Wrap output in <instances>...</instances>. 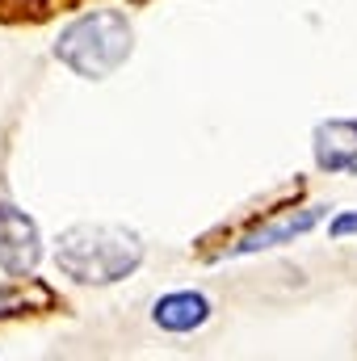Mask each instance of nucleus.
Here are the masks:
<instances>
[{
    "label": "nucleus",
    "mask_w": 357,
    "mask_h": 361,
    "mask_svg": "<svg viewBox=\"0 0 357 361\" xmlns=\"http://www.w3.org/2000/svg\"><path fill=\"white\" fill-rule=\"evenodd\" d=\"M152 319L164 328V332H193L210 319V298L198 294V290H177V294H164L156 307H152Z\"/></svg>",
    "instance_id": "nucleus-5"
},
{
    "label": "nucleus",
    "mask_w": 357,
    "mask_h": 361,
    "mask_svg": "<svg viewBox=\"0 0 357 361\" xmlns=\"http://www.w3.org/2000/svg\"><path fill=\"white\" fill-rule=\"evenodd\" d=\"M17 311H30L25 294H21V290H0V319H4V315H17Z\"/></svg>",
    "instance_id": "nucleus-7"
},
{
    "label": "nucleus",
    "mask_w": 357,
    "mask_h": 361,
    "mask_svg": "<svg viewBox=\"0 0 357 361\" xmlns=\"http://www.w3.org/2000/svg\"><path fill=\"white\" fill-rule=\"evenodd\" d=\"M315 164L324 173L357 169V118H328L315 126Z\"/></svg>",
    "instance_id": "nucleus-4"
},
{
    "label": "nucleus",
    "mask_w": 357,
    "mask_h": 361,
    "mask_svg": "<svg viewBox=\"0 0 357 361\" xmlns=\"http://www.w3.org/2000/svg\"><path fill=\"white\" fill-rule=\"evenodd\" d=\"M328 235H332V240H345V235H357V210H345L341 219H332Z\"/></svg>",
    "instance_id": "nucleus-8"
},
{
    "label": "nucleus",
    "mask_w": 357,
    "mask_h": 361,
    "mask_svg": "<svg viewBox=\"0 0 357 361\" xmlns=\"http://www.w3.org/2000/svg\"><path fill=\"white\" fill-rule=\"evenodd\" d=\"M139 261H143L139 235L126 227H109V223H80V227L63 231L59 248H55V265L89 286L122 281L126 273L139 269Z\"/></svg>",
    "instance_id": "nucleus-1"
},
{
    "label": "nucleus",
    "mask_w": 357,
    "mask_h": 361,
    "mask_svg": "<svg viewBox=\"0 0 357 361\" xmlns=\"http://www.w3.org/2000/svg\"><path fill=\"white\" fill-rule=\"evenodd\" d=\"M38 257H42V240H38L34 219L0 202V269L8 277H30L38 269Z\"/></svg>",
    "instance_id": "nucleus-3"
},
{
    "label": "nucleus",
    "mask_w": 357,
    "mask_h": 361,
    "mask_svg": "<svg viewBox=\"0 0 357 361\" xmlns=\"http://www.w3.org/2000/svg\"><path fill=\"white\" fill-rule=\"evenodd\" d=\"M131 21L118 13V8H97V13H85L76 17L59 42H55V59L68 63L76 76L85 80H101V76H114L126 55H131Z\"/></svg>",
    "instance_id": "nucleus-2"
},
{
    "label": "nucleus",
    "mask_w": 357,
    "mask_h": 361,
    "mask_svg": "<svg viewBox=\"0 0 357 361\" xmlns=\"http://www.w3.org/2000/svg\"><path fill=\"white\" fill-rule=\"evenodd\" d=\"M320 206H307L303 214H286L282 223H269V227H257L236 252H261V248H277V244H290L294 235H303V231H311L315 223H320Z\"/></svg>",
    "instance_id": "nucleus-6"
}]
</instances>
